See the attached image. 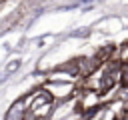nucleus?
<instances>
[{"label": "nucleus", "mask_w": 128, "mask_h": 120, "mask_svg": "<svg viewBox=\"0 0 128 120\" xmlns=\"http://www.w3.org/2000/svg\"><path fill=\"white\" fill-rule=\"evenodd\" d=\"M32 94H34V90L26 92V94L20 96L16 102H12V106L6 110L4 120H26V116H28V104H30V100H32Z\"/></svg>", "instance_id": "obj_1"}, {"label": "nucleus", "mask_w": 128, "mask_h": 120, "mask_svg": "<svg viewBox=\"0 0 128 120\" xmlns=\"http://www.w3.org/2000/svg\"><path fill=\"white\" fill-rule=\"evenodd\" d=\"M120 88L128 90V62L126 60L120 64Z\"/></svg>", "instance_id": "obj_2"}, {"label": "nucleus", "mask_w": 128, "mask_h": 120, "mask_svg": "<svg viewBox=\"0 0 128 120\" xmlns=\"http://www.w3.org/2000/svg\"><path fill=\"white\" fill-rule=\"evenodd\" d=\"M20 66H22V60H20V58H12V60L6 64V70H4V74H8V76H10V74H12V72H16Z\"/></svg>", "instance_id": "obj_3"}, {"label": "nucleus", "mask_w": 128, "mask_h": 120, "mask_svg": "<svg viewBox=\"0 0 128 120\" xmlns=\"http://www.w3.org/2000/svg\"><path fill=\"white\" fill-rule=\"evenodd\" d=\"M88 34H90L88 28H86V30H74V32H72V36H80V38H86Z\"/></svg>", "instance_id": "obj_4"}]
</instances>
